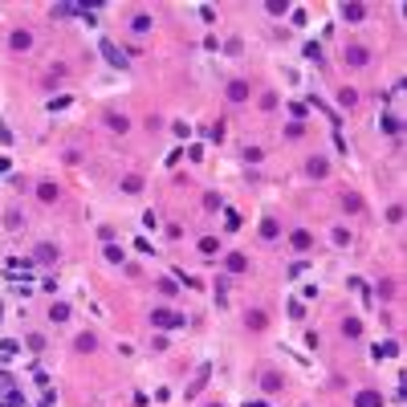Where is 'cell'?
I'll return each mask as SVG.
<instances>
[{
    "mask_svg": "<svg viewBox=\"0 0 407 407\" xmlns=\"http://www.w3.org/2000/svg\"><path fill=\"white\" fill-rule=\"evenodd\" d=\"M354 407H383V395H379V391H358Z\"/></svg>",
    "mask_w": 407,
    "mask_h": 407,
    "instance_id": "6da1fadb",
    "label": "cell"
},
{
    "mask_svg": "<svg viewBox=\"0 0 407 407\" xmlns=\"http://www.w3.org/2000/svg\"><path fill=\"white\" fill-rule=\"evenodd\" d=\"M346 65H367V49H363V45L346 49Z\"/></svg>",
    "mask_w": 407,
    "mask_h": 407,
    "instance_id": "7a4b0ae2",
    "label": "cell"
},
{
    "mask_svg": "<svg viewBox=\"0 0 407 407\" xmlns=\"http://www.w3.org/2000/svg\"><path fill=\"white\" fill-rule=\"evenodd\" d=\"M155 322H159V326H179L184 318H179V314H171V310H155Z\"/></svg>",
    "mask_w": 407,
    "mask_h": 407,
    "instance_id": "3957f363",
    "label": "cell"
},
{
    "mask_svg": "<svg viewBox=\"0 0 407 407\" xmlns=\"http://www.w3.org/2000/svg\"><path fill=\"white\" fill-rule=\"evenodd\" d=\"M228 98H232V102H244V98H248V86H244V82H232V86H228Z\"/></svg>",
    "mask_w": 407,
    "mask_h": 407,
    "instance_id": "277c9868",
    "label": "cell"
},
{
    "mask_svg": "<svg viewBox=\"0 0 407 407\" xmlns=\"http://www.w3.org/2000/svg\"><path fill=\"white\" fill-rule=\"evenodd\" d=\"M342 17H346V20H363V17H367V8H363V4H346V8H342Z\"/></svg>",
    "mask_w": 407,
    "mask_h": 407,
    "instance_id": "5b68a950",
    "label": "cell"
},
{
    "mask_svg": "<svg viewBox=\"0 0 407 407\" xmlns=\"http://www.w3.org/2000/svg\"><path fill=\"white\" fill-rule=\"evenodd\" d=\"M310 244H314V240H310V232H293V248H297V253H305Z\"/></svg>",
    "mask_w": 407,
    "mask_h": 407,
    "instance_id": "8992f818",
    "label": "cell"
},
{
    "mask_svg": "<svg viewBox=\"0 0 407 407\" xmlns=\"http://www.w3.org/2000/svg\"><path fill=\"white\" fill-rule=\"evenodd\" d=\"M228 269H232V273H244V269H248V261H244L240 253H232V257H228Z\"/></svg>",
    "mask_w": 407,
    "mask_h": 407,
    "instance_id": "52a82bcc",
    "label": "cell"
},
{
    "mask_svg": "<svg viewBox=\"0 0 407 407\" xmlns=\"http://www.w3.org/2000/svg\"><path fill=\"white\" fill-rule=\"evenodd\" d=\"M342 334H346V338H358V334H363V326H358V322H350V318H346V322H342Z\"/></svg>",
    "mask_w": 407,
    "mask_h": 407,
    "instance_id": "ba28073f",
    "label": "cell"
},
{
    "mask_svg": "<svg viewBox=\"0 0 407 407\" xmlns=\"http://www.w3.org/2000/svg\"><path fill=\"white\" fill-rule=\"evenodd\" d=\"M29 41H33L29 33H13V49H29Z\"/></svg>",
    "mask_w": 407,
    "mask_h": 407,
    "instance_id": "9c48e42d",
    "label": "cell"
},
{
    "mask_svg": "<svg viewBox=\"0 0 407 407\" xmlns=\"http://www.w3.org/2000/svg\"><path fill=\"white\" fill-rule=\"evenodd\" d=\"M49 318H53V322H65V318H70V310H65V305H53Z\"/></svg>",
    "mask_w": 407,
    "mask_h": 407,
    "instance_id": "30bf717a",
    "label": "cell"
},
{
    "mask_svg": "<svg viewBox=\"0 0 407 407\" xmlns=\"http://www.w3.org/2000/svg\"><path fill=\"white\" fill-rule=\"evenodd\" d=\"M310 175H326V159H310Z\"/></svg>",
    "mask_w": 407,
    "mask_h": 407,
    "instance_id": "8fae6325",
    "label": "cell"
},
{
    "mask_svg": "<svg viewBox=\"0 0 407 407\" xmlns=\"http://www.w3.org/2000/svg\"><path fill=\"white\" fill-rule=\"evenodd\" d=\"M41 200H57V187H53V184H41Z\"/></svg>",
    "mask_w": 407,
    "mask_h": 407,
    "instance_id": "7c38bea8",
    "label": "cell"
},
{
    "mask_svg": "<svg viewBox=\"0 0 407 407\" xmlns=\"http://www.w3.org/2000/svg\"><path fill=\"white\" fill-rule=\"evenodd\" d=\"M77 350H94V334H82V338H77Z\"/></svg>",
    "mask_w": 407,
    "mask_h": 407,
    "instance_id": "4fadbf2b",
    "label": "cell"
}]
</instances>
